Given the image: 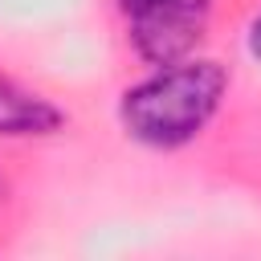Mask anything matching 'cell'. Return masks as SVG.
I'll use <instances>...</instances> for the list:
<instances>
[{"instance_id": "1", "label": "cell", "mask_w": 261, "mask_h": 261, "mask_svg": "<svg viewBox=\"0 0 261 261\" xmlns=\"http://www.w3.org/2000/svg\"><path fill=\"white\" fill-rule=\"evenodd\" d=\"M224 94H228V69L220 61L184 57L126 86L118 102V122L135 143L155 151H175L204 135Z\"/></svg>"}, {"instance_id": "2", "label": "cell", "mask_w": 261, "mask_h": 261, "mask_svg": "<svg viewBox=\"0 0 261 261\" xmlns=\"http://www.w3.org/2000/svg\"><path fill=\"white\" fill-rule=\"evenodd\" d=\"M122 16H126V37L135 53L151 69H159L184 57H196L212 20V0H147Z\"/></svg>"}, {"instance_id": "3", "label": "cell", "mask_w": 261, "mask_h": 261, "mask_svg": "<svg viewBox=\"0 0 261 261\" xmlns=\"http://www.w3.org/2000/svg\"><path fill=\"white\" fill-rule=\"evenodd\" d=\"M65 126V110L0 73V139H41Z\"/></svg>"}, {"instance_id": "4", "label": "cell", "mask_w": 261, "mask_h": 261, "mask_svg": "<svg viewBox=\"0 0 261 261\" xmlns=\"http://www.w3.org/2000/svg\"><path fill=\"white\" fill-rule=\"evenodd\" d=\"M249 53L261 61V12L253 16V24H249Z\"/></svg>"}]
</instances>
